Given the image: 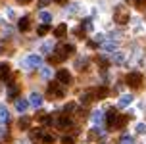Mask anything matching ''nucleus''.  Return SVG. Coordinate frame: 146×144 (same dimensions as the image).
Segmentation results:
<instances>
[{
    "instance_id": "1",
    "label": "nucleus",
    "mask_w": 146,
    "mask_h": 144,
    "mask_svg": "<svg viewBox=\"0 0 146 144\" xmlns=\"http://www.w3.org/2000/svg\"><path fill=\"white\" fill-rule=\"evenodd\" d=\"M73 52V46L71 44H60L56 50L50 54V58H48V62L50 64H62L66 58H69V54Z\"/></svg>"
},
{
    "instance_id": "2",
    "label": "nucleus",
    "mask_w": 146,
    "mask_h": 144,
    "mask_svg": "<svg viewBox=\"0 0 146 144\" xmlns=\"http://www.w3.org/2000/svg\"><path fill=\"white\" fill-rule=\"evenodd\" d=\"M31 140L35 144H54V135L36 129V131H31Z\"/></svg>"
},
{
    "instance_id": "3",
    "label": "nucleus",
    "mask_w": 146,
    "mask_h": 144,
    "mask_svg": "<svg viewBox=\"0 0 146 144\" xmlns=\"http://www.w3.org/2000/svg\"><path fill=\"white\" fill-rule=\"evenodd\" d=\"M46 96H48L50 100L64 98V88H60L58 83H50V85H48V90H46Z\"/></svg>"
},
{
    "instance_id": "4",
    "label": "nucleus",
    "mask_w": 146,
    "mask_h": 144,
    "mask_svg": "<svg viewBox=\"0 0 146 144\" xmlns=\"http://www.w3.org/2000/svg\"><path fill=\"white\" fill-rule=\"evenodd\" d=\"M127 85L131 86V88H139L142 85V73L139 71H131L127 75Z\"/></svg>"
},
{
    "instance_id": "5",
    "label": "nucleus",
    "mask_w": 146,
    "mask_h": 144,
    "mask_svg": "<svg viewBox=\"0 0 146 144\" xmlns=\"http://www.w3.org/2000/svg\"><path fill=\"white\" fill-rule=\"evenodd\" d=\"M71 125H73V119H71L67 113L60 115L58 119H56V127H58V129H69Z\"/></svg>"
},
{
    "instance_id": "6",
    "label": "nucleus",
    "mask_w": 146,
    "mask_h": 144,
    "mask_svg": "<svg viewBox=\"0 0 146 144\" xmlns=\"http://www.w3.org/2000/svg\"><path fill=\"white\" fill-rule=\"evenodd\" d=\"M117 119H119L117 111H115V109H110L108 113H106V123H108V129H115Z\"/></svg>"
},
{
    "instance_id": "7",
    "label": "nucleus",
    "mask_w": 146,
    "mask_h": 144,
    "mask_svg": "<svg viewBox=\"0 0 146 144\" xmlns=\"http://www.w3.org/2000/svg\"><path fill=\"white\" fill-rule=\"evenodd\" d=\"M56 79H58V83H62V85H69V83H71V73L67 71V69H60V71L56 73Z\"/></svg>"
},
{
    "instance_id": "8",
    "label": "nucleus",
    "mask_w": 146,
    "mask_h": 144,
    "mask_svg": "<svg viewBox=\"0 0 146 144\" xmlns=\"http://www.w3.org/2000/svg\"><path fill=\"white\" fill-rule=\"evenodd\" d=\"M113 17H115V21L121 23V25H125V23L129 21V14H127L125 10H121V8H119V10H115V15H113Z\"/></svg>"
},
{
    "instance_id": "9",
    "label": "nucleus",
    "mask_w": 146,
    "mask_h": 144,
    "mask_svg": "<svg viewBox=\"0 0 146 144\" xmlns=\"http://www.w3.org/2000/svg\"><path fill=\"white\" fill-rule=\"evenodd\" d=\"M23 65H25V67H38V65H40V56H36V54L29 56L23 62Z\"/></svg>"
},
{
    "instance_id": "10",
    "label": "nucleus",
    "mask_w": 146,
    "mask_h": 144,
    "mask_svg": "<svg viewBox=\"0 0 146 144\" xmlns=\"http://www.w3.org/2000/svg\"><path fill=\"white\" fill-rule=\"evenodd\" d=\"M29 104H31V106H35V108H40V106H42V96H40L38 92H33L29 96Z\"/></svg>"
},
{
    "instance_id": "11",
    "label": "nucleus",
    "mask_w": 146,
    "mask_h": 144,
    "mask_svg": "<svg viewBox=\"0 0 146 144\" xmlns=\"http://www.w3.org/2000/svg\"><path fill=\"white\" fill-rule=\"evenodd\" d=\"M96 100V92H94V88H90L88 92L83 94V98H81V102L83 104H90V102H94Z\"/></svg>"
},
{
    "instance_id": "12",
    "label": "nucleus",
    "mask_w": 146,
    "mask_h": 144,
    "mask_svg": "<svg viewBox=\"0 0 146 144\" xmlns=\"http://www.w3.org/2000/svg\"><path fill=\"white\" fill-rule=\"evenodd\" d=\"M10 73H12V69H10V65L8 64H0V77L4 81L10 79Z\"/></svg>"
},
{
    "instance_id": "13",
    "label": "nucleus",
    "mask_w": 146,
    "mask_h": 144,
    "mask_svg": "<svg viewBox=\"0 0 146 144\" xmlns=\"http://www.w3.org/2000/svg\"><path fill=\"white\" fill-rule=\"evenodd\" d=\"M29 106H31L29 100H25V98H19V100L15 102V109H17V111H25Z\"/></svg>"
},
{
    "instance_id": "14",
    "label": "nucleus",
    "mask_w": 146,
    "mask_h": 144,
    "mask_svg": "<svg viewBox=\"0 0 146 144\" xmlns=\"http://www.w3.org/2000/svg\"><path fill=\"white\" fill-rule=\"evenodd\" d=\"M54 35L58 36V38H64V36L67 35V25H64V23H62V25H58V27L54 29Z\"/></svg>"
},
{
    "instance_id": "15",
    "label": "nucleus",
    "mask_w": 146,
    "mask_h": 144,
    "mask_svg": "<svg viewBox=\"0 0 146 144\" xmlns=\"http://www.w3.org/2000/svg\"><path fill=\"white\" fill-rule=\"evenodd\" d=\"M10 121V111L6 106H0V123H8Z\"/></svg>"
},
{
    "instance_id": "16",
    "label": "nucleus",
    "mask_w": 146,
    "mask_h": 144,
    "mask_svg": "<svg viewBox=\"0 0 146 144\" xmlns=\"http://www.w3.org/2000/svg\"><path fill=\"white\" fill-rule=\"evenodd\" d=\"M131 102H133V96H131V94H125V96H121V98H119L117 106H119V108H125V106H129Z\"/></svg>"
},
{
    "instance_id": "17",
    "label": "nucleus",
    "mask_w": 146,
    "mask_h": 144,
    "mask_svg": "<svg viewBox=\"0 0 146 144\" xmlns=\"http://www.w3.org/2000/svg\"><path fill=\"white\" fill-rule=\"evenodd\" d=\"M8 88H10V90H8V98H10V100L17 98V94H19V86H17V85H10Z\"/></svg>"
},
{
    "instance_id": "18",
    "label": "nucleus",
    "mask_w": 146,
    "mask_h": 144,
    "mask_svg": "<svg viewBox=\"0 0 146 144\" xmlns=\"http://www.w3.org/2000/svg\"><path fill=\"white\" fill-rule=\"evenodd\" d=\"M31 27V19L29 17H21L19 19V31H29Z\"/></svg>"
},
{
    "instance_id": "19",
    "label": "nucleus",
    "mask_w": 146,
    "mask_h": 144,
    "mask_svg": "<svg viewBox=\"0 0 146 144\" xmlns=\"http://www.w3.org/2000/svg\"><path fill=\"white\" fill-rule=\"evenodd\" d=\"M94 92H96V100H100V98H106V96H108V90H106V86L94 88Z\"/></svg>"
},
{
    "instance_id": "20",
    "label": "nucleus",
    "mask_w": 146,
    "mask_h": 144,
    "mask_svg": "<svg viewBox=\"0 0 146 144\" xmlns=\"http://www.w3.org/2000/svg\"><path fill=\"white\" fill-rule=\"evenodd\" d=\"M29 125H31V119L23 115L21 119H19V129H29Z\"/></svg>"
},
{
    "instance_id": "21",
    "label": "nucleus",
    "mask_w": 146,
    "mask_h": 144,
    "mask_svg": "<svg viewBox=\"0 0 146 144\" xmlns=\"http://www.w3.org/2000/svg\"><path fill=\"white\" fill-rule=\"evenodd\" d=\"M48 31H50V27H48V23H42V25H38V29H36V33H38L40 36H42V35H46Z\"/></svg>"
},
{
    "instance_id": "22",
    "label": "nucleus",
    "mask_w": 146,
    "mask_h": 144,
    "mask_svg": "<svg viewBox=\"0 0 146 144\" xmlns=\"http://www.w3.org/2000/svg\"><path fill=\"white\" fill-rule=\"evenodd\" d=\"M125 123H127V117L125 115H119V119H117V125H115V129H121Z\"/></svg>"
},
{
    "instance_id": "23",
    "label": "nucleus",
    "mask_w": 146,
    "mask_h": 144,
    "mask_svg": "<svg viewBox=\"0 0 146 144\" xmlns=\"http://www.w3.org/2000/svg\"><path fill=\"white\" fill-rule=\"evenodd\" d=\"M64 111H66V113H73V111H75V104H73V102H69L66 108H64Z\"/></svg>"
},
{
    "instance_id": "24",
    "label": "nucleus",
    "mask_w": 146,
    "mask_h": 144,
    "mask_svg": "<svg viewBox=\"0 0 146 144\" xmlns=\"http://www.w3.org/2000/svg\"><path fill=\"white\" fill-rule=\"evenodd\" d=\"M40 75H42L44 79H48V77H50L52 73H50V69H48V67H42V69H40Z\"/></svg>"
},
{
    "instance_id": "25",
    "label": "nucleus",
    "mask_w": 146,
    "mask_h": 144,
    "mask_svg": "<svg viewBox=\"0 0 146 144\" xmlns=\"http://www.w3.org/2000/svg\"><path fill=\"white\" fill-rule=\"evenodd\" d=\"M40 17H42V21H44V23H48V21L52 19V15L48 14V12H42V14H40Z\"/></svg>"
},
{
    "instance_id": "26",
    "label": "nucleus",
    "mask_w": 146,
    "mask_h": 144,
    "mask_svg": "<svg viewBox=\"0 0 146 144\" xmlns=\"http://www.w3.org/2000/svg\"><path fill=\"white\" fill-rule=\"evenodd\" d=\"M73 142H75V138H73V137H64V138H62V144H73Z\"/></svg>"
},
{
    "instance_id": "27",
    "label": "nucleus",
    "mask_w": 146,
    "mask_h": 144,
    "mask_svg": "<svg viewBox=\"0 0 146 144\" xmlns=\"http://www.w3.org/2000/svg\"><path fill=\"white\" fill-rule=\"evenodd\" d=\"M123 54H115V56H113V60H115V62H117V64H123Z\"/></svg>"
},
{
    "instance_id": "28",
    "label": "nucleus",
    "mask_w": 146,
    "mask_h": 144,
    "mask_svg": "<svg viewBox=\"0 0 146 144\" xmlns=\"http://www.w3.org/2000/svg\"><path fill=\"white\" fill-rule=\"evenodd\" d=\"M135 4H137V8H144L146 6V0H135Z\"/></svg>"
},
{
    "instance_id": "29",
    "label": "nucleus",
    "mask_w": 146,
    "mask_h": 144,
    "mask_svg": "<svg viewBox=\"0 0 146 144\" xmlns=\"http://www.w3.org/2000/svg\"><path fill=\"white\" fill-rule=\"evenodd\" d=\"M121 144H135V142H133V138H131V137H125L123 140H121Z\"/></svg>"
},
{
    "instance_id": "30",
    "label": "nucleus",
    "mask_w": 146,
    "mask_h": 144,
    "mask_svg": "<svg viewBox=\"0 0 146 144\" xmlns=\"http://www.w3.org/2000/svg\"><path fill=\"white\" fill-rule=\"evenodd\" d=\"M50 2H52V0H40V2H38V6H40V8H44V6H48Z\"/></svg>"
},
{
    "instance_id": "31",
    "label": "nucleus",
    "mask_w": 146,
    "mask_h": 144,
    "mask_svg": "<svg viewBox=\"0 0 146 144\" xmlns=\"http://www.w3.org/2000/svg\"><path fill=\"white\" fill-rule=\"evenodd\" d=\"M144 129H146L144 125H139V127H137V131H139V133H144Z\"/></svg>"
},
{
    "instance_id": "32",
    "label": "nucleus",
    "mask_w": 146,
    "mask_h": 144,
    "mask_svg": "<svg viewBox=\"0 0 146 144\" xmlns=\"http://www.w3.org/2000/svg\"><path fill=\"white\" fill-rule=\"evenodd\" d=\"M19 2H21V4H29L31 0H19Z\"/></svg>"
},
{
    "instance_id": "33",
    "label": "nucleus",
    "mask_w": 146,
    "mask_h": 144,
    "mask_svg": "<svg viewBox=\"0 0 146 144\" xmlns=\"http://www.w3.org/2000/svg\"><path fill=\"white\" fill-rule=\"evenodd\" d=\"M56 2H58V4H64V2H67V0H56Z\"/></svg>"
}]
</instances>
